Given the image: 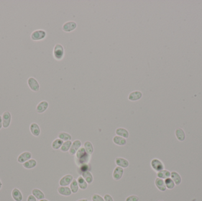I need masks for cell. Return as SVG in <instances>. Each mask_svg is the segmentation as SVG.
I'll return each mask as SVG.
<instances>
[{"label":"cell","mask_w":202,"mask_h":201,"mask_svg":"<svg viewBox=\"0 0 202 201\" xmlns=\"http://www.w3.org/2000/svg\"><path fill=\"white\" fill-rule=\"evenodd\" d=\"M75 156V163L78 166L88 164L91 159V155L89 154L86 152L83 147H81Z\"/></svg>","instance_id":"obj_1"},{"label":"cell","mask_w":202,"mask_h":201,"mask_svg":"<svg viewBox=\"0 0 202 201\" xmlns=\"http://www.w3.org/2000/svg\"><path fill=\"white\" fill-rule=\"evenodd\" d=\"M65 56V49L60 44H56L53 48V57L56 60H61Z\"/></svg>","instance_id":"obj_2"},{"label":"cell","mask_w":202,"mask_h":201,"mask_svg":"<svg viewBox=\"0 0 202 201\" xmlns=\"http://www.w3.org/2000/svg\"><path fill=\"white\" fill-rule=\"evenodd\" d=\"M47 36V33L44 30H37L31 34V39L33 41H40L45 39Z\"/></svg>","instance_id":"obj_3"},{"label":"cell","mask_w":202,"mask_h":201,"mask_svg":"<svg viewBox=\"0 0 202 201\" xmlns=\"http://www.w3.org/2000/svg\"><path fill=\"white\" fill-rule=\"evenodd\" d=\"M151 166L156 172H160L164 169V165L161 160L157 158H154L151 161Z\"/></svg>","instance_id":"obj_4"},{"label":"cell","mask_w":202,"mask_h":201,"mask_svg":"<svg viewBox=\"0 0 202 201\" xmlns=\"http://www.w3.org/2000/svg\"><path fill=\"white\" fill-rule=\"evenodd\" d=\"M2 127L4 129L8 128L12 122V115L10 112L6 111L3 113L2 115Z\"/></svg>","instance_id":"obj_5"},{"label":"cell","mask_w":202,"mask_h":201,"mask_svg":"<svg viewBox=\"0 0 202 201\" xmlns=\"http://www.w3.org/2000/svg\"><path fill=\"white\" fill-rule=\"evenodd\" d=\"M27 84L29 88L35 92H37L40 90V84L38 81L34 77H30L27 80Z\"/></svg>","instance_id":"obj_6"},{"label":"cell","mask_w":202,"mask_h":201,"mask_svg":"<svg viewBox=\"0 0 202 201\" xmlns=\"http://www.w3.org/2000/svg\"><path fill=\"white\" fill-rule=\"evenodd\" d=\"M77 28V24L75 21H67L62 26V30L66 33H70Z\"/></svg>","instance_id":"obj_7"},{"label":"cell","mask_w":202,"mask_h":201,"mask_svg":"<svg viewBox=\"0 0 202 201\" xmlns=\"http://www.w3.org/2000/svg\"><path fill=\"white\" fill-rule=\"evenodd\" d=\"M81 147H82V142H81V141L79 139L75 140L73 142H72L71 147V149L69 151V153L72 156H75L76 154V152L78 151V150Z\"/></svg>","instance_id":"obj_8"},{"label":"cell","mask_w":202,"mask_h":201,"mask_svg":"<svg viewBox=\"0 0 202 201\" xmlns=\"http://www.w3.org/2000/svg\"><path fill=\"white\" fill-rule=\"evenodd\" d=\"M32 157V154L28 151H25L20 154L17 157V162L20 164H23L25 162L31 159Z\"/></svg>","instance_id":"obj_9"},{"label":"cell","mask_w":202,"mask_h":201,"mask_svg":"<svg viewBox=\"0 0 202 201\" xmlns=\"http://www.w3.org/2000/svg\"><path fill=\"white\" fill-rule=\"evenodd\" d=\"M73 177L71 174H68L61 177L59 180V185L60 186H68L70 185Z\"/></svg>","instance_id":"obj_10"},{"label":"cell","mask_w":202,"mask_h":201,"mask_svg":"<svg viewBox=\"0 0 202 201\" xmlns=\"http://www.w3.org/2000/svg\"><path fill=\"white\" fill-rule=\"evenodd\" d=\"M124 169L121 167L119 166H117L114 169L112 173V177L115 180H119L124 175Z\"/></svg>","instance_id":"obj_11"},{"label":"cell","mask_w":202,"mask_h":201,"mask_svg":"<svg viewBox=\"0 0 202 201\" xmlns=\"http://www.w3.org/2000/svg\"><path fill=\"white\" fill-rule=\"evenodd\" d=\"M142 97H143V93L141 91L135 90L129 94L128 99L131 102H136L140 100L142 98Z\"/></svg>","instance_id":"obj_12"},{"label":"cell","mask_w":202,"mask_h":201,"mask_svg":"<svg viewBox=\"0 0 202 201\" xmlns=\"http://www.w3.org/2000/svg\"><path fill=\"white\" fill-rule=\"evenodd\" d=\"M115 163L117 166H119L124 169L127 168L130 166L129 161L127 159L121 157H116L115 159Z\"/></svg>","instance_id":"obj_13"},{"label":"cell","mask_w":202,"mask_h":201,"mask_svg":"<svg viewBox=\"0 0 202 201\" xmlns=\"http://www.w3.org/2000/svg\"><path fill=\"white\" fill-rule=\"evenodd\" d=\"M48 103L46 100H43L40 102L36 106V112L38 113H43L46 111L48 107Z\"/></svg>","instance_id":"obj_14"},{"label":"cell","mask_w":202,"mask_h":201,"mask_svg":"<svg viewBox=\"0 0 202 201\" xmlns=\"http://www.w3.org/2000/svg\"><path fill=\"white\" fill-rule=\"evenodd\" d=\"M30 130L31 133L35 137H38L40 136L41 130L38 125L36 123H32L30 126Z\"/></svg>","instance_id":"obj_15"},{"label":"cell","mask_w":202,"mask_h":201,"mask_svg":"<svg viewBox=\"0 0 202 201\" xmlns=\"http://www.w3.org/2000/svg\"><path fill=\"white\" fill-rule=\"evenodd\" d=\"M155 185L159 190L161 192H165L167 188L164 179L157 177L155 180Z\"/></svg>","instance_id":"obj_16"},{"label":"cell","mask_w":202,"mask_h":201,"mask_svg":"<svg viewBox=\"0 0 202 201\" xmlns=\"http://www.w3.org/2000/svg\"><path fill=\"white\" fill-rule=\"evenodd\" d=\"M12 198L15 201H22L23 199V196L21 191L18 188H14L12 192Z\"/></svg>","instance_id":"obj_17"},{"label":"cell","mask_w":202,"mask_h":201,"mask_svg":"<svg viewBox=\"0 0 202 201\" xmlns=\"http://www.w3.org/2000/svg\"><path fill=\"white\" fill-rule=\"evenodd\" d=\"M115 134L117 136H121L122 138H124L125 139H127L129 138L130 133L129 131L127 129L124 128H118L115 130Z\"/></svg>","instance_id":"obj_18"},{"label":"cell","mask_w":202,"mask_h":201,"mask_svg":"<svg viewBox=\"0 0 202 201\" xmlns=\"http://www.w3.org/2000/svg\"><path fill=\"white\" fill-rule=\"evenodd\" d=\"M58 191L60 195L65 196H69L72 193L71 188L68 186H60L58 188Z\"/></svg>","instance_id":"obj_19"},{"label":"cell","mask_w":202,"mask_h":201,"mask_svg":"<svg viewBox=\"0 0 202 201\" xmlns=\"http://www.w3.org/2000/svg\"><path fill=\"white\" fill-rule=\"evenodd\" d=\"M112 141L116 145L119 146H125L127 143L126 139H125L124 138H122V137L119 136H117V135L115 136L113 138Z\"/></svg>","instance_id":"obj_20"},{"label":"cell","mask_w":202,"mask_h":201,"mask_svg":"<svg viewBox=\"0 0 202 201\" xmlns=\"http://www.w3.org/2000/svg\"><path fill=\"white\" fill-rule=\"evenodd\" d=\"M171 179L174 181L176 185H179L181 183V177L180 175L176 171H172L171 172Z\"/></svg>","instance_id":"obj_21"},{"label":"cell","mask_w":202,"mask_h":201,"mask_svg":"<svg viewBox=\"0 0 202 201\" xmlns=\"http://www.w3.org/2000/svg\"><path fill=\"white\" fill-rule=\"evenodd\" d=\"M175 135L176 136L177 139L180 142H183L186 139L185 132L181 128L176 129V130L175 131Z\"/></svg>","instance_id":"obj_22"},{"label":"cell","mask_w":202,"mask_h":201,"mask_svg":"<svg viewBox=\"0 0 202 201\" xmlns=\"http://www.w3.org/2000/svg\"><path fill=\"white\" fill-rule=\"evenodd\" d=\"M37 165V162L36 160L34 159H31L24 163L23 164V166L26 169H31L35 168Z\"/></svg>","instance_id":"obj_23"},{"label":"cell","mask_w":202,"mask_h":201,"mask_svg":"<svg viewBox=\"0 0 202 201\" xmlns=\"http://www.w3.org/2000/svg\"><path fill=\"white\" fill-rule=\"evenodd\" d=\"M83 148H84L86 152L90 155H92L94 152V146L90 141H86L84 142L83 144Z\"/></svg>","instance_id":"obj_24"},{"label":"cell","mask_w":202,"mask_h":201,"mask_svg":"<svg viewBox=\"0 0 202 201\" xmlns=\"http://www.w3.org/2000/svg\"><path fill=\"white\" fill-rule=\"evenodd\" d=\"M31 192H32V195L38 201L41 200V199H45V193L41 190L37 189V188H35V189H33L32 190Z\"/></svg>","instance_id":"obj_25"},{"label":"cell","mask_w":202,"mask_h":201,"mask_svg":"<svg viewBox=\"0 0 202 201\" xmlns=\"http://www.w3.org/2000/svg\"><path fill=\"white\" fill-rule=\"evenodd\" d=\"M77 182L79 187V189L86 190L88 187V183L84 180L82 176H79L77 179Z\"/></svg>","instance_id":"obj_26"},{"label":"cell","mask_w":202,"mask_h":201,"mask_svg":"<svg viewBox=\"0 0 202 201\" xmlns=\"http://www.w3.org/2000/svg\"><path fill=\"white\" fill-rule=\"evenodd\" d=\"M170 176H171V172L166 169H163L160 172H157V177L162 179H166L168 177H170Z\"/></svg>","instance_id":"obj_27"},{"label":"cell","mask_w":202,"mask_h":201,"mask_svg":"<svg viewBox=\"0 0 202 201\" xmlns=\"http://www.w3.org/2000/svg\"><path fill=\"white\" fill-rule=\"evenodd\" d=\"M81 176L84 179V180L86 181V182L88 184H91L93 182L94 177L90 171H86V172H83V173L81 175Z\"/></svg>","instance_id":"obj_28"},{"label":"cell","mask_w":202,"mask_h":201,"mask_svg":"<svg viewBox=\"0 0 202 201\" xmlns=\"http://www.w3.org/2000/svg\"><path fill=\"white\" fill-rule=\"evenodd\" d=\"M58 138L62 140L63 142H66L71 141L72 137L71 134L65 131H61L58 134Z\"/></svg>","instance_id":"obj_29"},{"label":"cell","mask_w":202,"mask_h":201,"mask_svg":"<svg viewBox=\"0 0 202 201\" xmlns=\"http://www.w3.org/2000/svg\"><path fill=\"white\" fill-rule=\"evenodd\" d=\"M63 142H64L62 140L60 139L59 138H57L51 143V148L54 150H59L61 147Z\"/></svg>","instance_id":"obj_30"},{"label":"cell","mask_w":202,"mask_h":201,"mask_svg":"<svg viewBox=\"0 0 202 201\" xmlns=\"http://www.w3.org/2000/svg\"><path fill=\"white\" fill-rule=\"evenodd\" d=\"M71 144H72V142H71V141L63 142L61 147L60 149V151L62 152H69V150H70V149H71Z\"/></svg>","instance_id":"obj_31"},{"label":"cell","mask_w":202,"mask_h":201,"mask_svg":"<svg viewBox=\"0 0 202 201\" xmlns=\"http://www.w3.org/2000/svg\"><path fill=\"white\" fill-rule=\"evenodd\" d=\"M69 188H71V192L73 193H76L78 192V190L79 189V185H78V182H77L76 179H73L71 183L70 184V187Z\"/></svg>","instance_id":"obj_32"},{"label":"cell","mask_w":202,"mask_h":201,"mask_svg":"<svg viewBox=\"0 0 202 201\" xmlns=\"http://www.w3.org/2000/svg\"><path fill=\"white\" fill-rule=\"evenodd\" d=\"M91 166L88 164H84L82 165L78 166V172L80 175H82L83 172L86 171H90L91 170Z\"/></svg>","instance_id":"obj_33"},{"label":"cell","mask_w":202,"mask_h":201,"mask_svg":"<svg viewBox=\"0 0 202 201\" xmlns=\"http://www.w3.org/2000/svg\"><path fill=\"white\" fill-rule=\"evenodd\" d=\"M164 182H165V185H166L167 189L171 190V189L174 188L176 185H175L174 181L171 179V177H168L167 179H166L164 180Z\"/></svg>","instance_id":"obj_34"},{"label":"cell","mask_w":202,"mask_h":201,"mask_svg":"<svg viewBox=\"0 0 202 201\" xmlns=\"http://www.w3.org/2000/svg\"><path fill=\"white\" fill-rule=\"evenodd\" d=\"M92 201H105L104 197L99 194H94L92 196Z\"/></svg>","instance_id":"obj_35"},{"label":"cell","mask_w":202,"mask_h":201,"mask_svg":"<svg viewBox=\"0 0 202 201\" xmlns=\"http://www.w3.org/2000/svg\"><path fill=\"white\" fill-rule=\"evenodd\" d=\"M125 201H139V198L137 195H131L126 198Z\"/></svg>","instance_id":"obj_36"},{"label":"cell","mask_w":202,"mask_h":201,"mask_svg":"<svg viewBox=\"0 0 202 201\" xmlns=\"http://www.w3.org/2000/svg\"><path fill=\"white\" fill-rule=\"evenodd\" d=\"M105 201H114L113 198L109 194H105L104 196Z\"/></svg>","instance_id":"obj_37"},{"label":"cell","mask_w":202,"mask_h":201,"mask_svg":"<svg viewBox=\"0 0 202 201\" xmlns=\"http://www.w3.org/2000/svg\"><path fill=\"white\" fill-rule=\"evenodd\" d=\"M27 201H37V199L33 195H30L27 198Z\"/></svg>","instance_id":"obj_38"},{"label":"cell","mask_w":202,"mask_h":201,"mask_svg":"<svg viewBox=\"0 0 202 201\" xmlns=\"http://www.w3.org/2000/svg\"><path fill=\"white\" fill-rule=\"evenodd\" d=\"M2 128V116H0V130Z\"/></svg>","instance_id":"obj_39"},{"label":"cell","mask_w":202,"mask_h":201,"mask_svg":"<svg viewBox=\"0 0 202 201\" xmlns=\"http://www.w3.org/2000/svg\"><path fill=\"white\" fill-rule=\"evenodd\" d=\"M88 201V200L87 199H85V198H83V199H79L78 201Z\"/></svg>","instance_id":"obj_40"},{"label":"cell","mask_w":202,"mask_h":201,"mask_svg":"<svg viewBox=\"0 0 202 201\" xmlns=\"http://www.w3.org/2000/svg\"><path fill=\"white\" fill-rule=\"evenodd\" d=\"M38 201H49L48 199H41V200H39Z\"/></svg>","instance_id":"obj_41"},{"label":"cell","mask_w":202,"mask_h":201,"mask_svg":"<svg viewBox=\"0 0 202 201\" xmlns=\"http://www.w3.org/2000/svg\"><path fill=\"white\" fill-rule=\"evenodd\" d=\"M2 185V182H1V180H0V189H1Z\"/></svg>","instance_id":"obj_42"},{"label":"cell","mask_w":202,"mask_h":201,"mask_svg":"<svg viewBox=\"0 0 202 201\" xmlns=\"http://www.w3.org/2000/svg\"><path fill=\"white\" fill-rule=\"evenodd\" d=\"M161 201V200H160V201Z\"/></svg>","instance_id":"obj_43"}]
</instances>
